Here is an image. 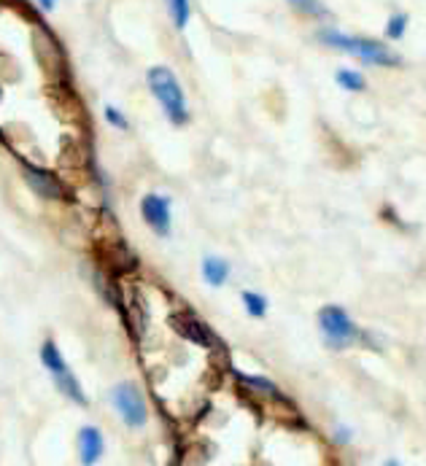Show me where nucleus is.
Returning a JSON list of instances; mask_svg holds the SVG:
<instances>
[{
  "label": "nucleus",
  "mask_w": 426,
  "mask_h": 466,
  "mask_svg": "<svg viewBox=\"0 0 426 466\" xmlns=\"http://www.w3.org/2000/svg\"><path fill=\"white\" fill-rule=\"evenodd\" d=\"M146 81H149V89H152V95H155L163 116L173 127H187L192 121V113H189V105H187L184 87H181L179 76L173 73V68L155 65V68H149Z\"/></svg>",
  "instance_id": "f257e3e1"
},
{
  "label": "nucleus",
  "mask_w": 426,
  "mask_h": 466,
  "mask_svg": "<svg viewBox=\"0 0 426 466\" xmlns=\"http://www.w3.org/2000/svg\"><path fill=\"white\" fill-rule=\"evenodd\" d=\"M319 41L332 46V49H338V52H348L351 57L362 60L364 65H375V68H394V65H399V57L391 49H386L380 41H372V38L346 36L340 30H322Z\"/></svg>",
  "instance_id": "f03ea898"
},
{
  "label": "nucleus",
  "mask_w": 426,
  "mask_h": 466,
  "mask_svg": "<svg viewBox=\"0 0 426 466\" xmlns=\"http://www.w3.org/2000/svg\"><path fill=\"white\" fill-rule=\"evenodd\" d=\"M41 364H44V370L49 372L54 388H57L65 399H71V402L79 404V407H89V396H87V391L81 388V380H79L76 372L68 367V362H65V356H63V351H60V345H57L54 340H46V343L41 345Z\"/></svg>",
  "instance_id": "7ed1b4c3"
},
{
  "label": "nucleus",
  "mask_w": 426,
  "mask_h": 466,
  "mask_svg": "<svg viewBox=\"0 0 426 466\" xmlns=\"http://www.w3.org/2000/svg\"><path fill=\"white\" fill-rule=\"evenodd\" d=\"M319 329L324 335V343L335 351H343L362 337L359 327L351 321V316L340 304H327L319 310Z\"/></svg>",
  "instance_id": "20e7f679"
},
{
  "label": "nucleus",
  "mask_w": 426,
  "mask_h": 466,
  "mask_svg": "<svg viewBox=\"0 0 426 466\" xmlns=\"http://www.w3.org/2000/svg\"><path fill=\"white\" fill-rule=\"evenodd\" d=\"M111 404L116 410V415L121 418V423L127 429H144L149 420V407L146 399L140 394V388L135 383H116L111 388Z\"/></svg>",
  "instance_id": "39448f33"
},
{
  "label": "nucleus",
  "mask_w": 426,
  "mask_h": 466,
  "mask_svg": "<svg viewBox=\"0 0 426 466\" xmlns=\"http://www.w3.org/2000/svg\"><path fill=\"white\" fill-rule=\"evenodd\" d=\"M140 219L157 235L168 237L173 232V203L160 192H146L140 197Z\"/></svg>",
  "instance_id": "423d86ee"
},
{
  "label": "nucleus",
  "mask_w": 426,
  "mask_h": 466,
  "mask_svg": "<svg viewBox=\"0 0 426 466\" xmlns=\"http://www.w3.org/2000/svg\"><path fill=\"white\" fill-rule=\"evenodd\" d=\"M22 176H25V181L30 184V189H33L38 197H44V200L63 203V200L71 197V195H68V187H65V184L52 173V171H46V168H38V165L22 162Z\"/></svg>",
  "instance_id": "0eeeda50"
},
{
  "label": "nucleus",
  "mask_w": 426,
  "mask_h": 466,
  "mask_svg": "<svg viewBox=\"0 0 426 466\" xmlns=\"http://www.w3.org/2000/svg\"><path fill=\"white\" fill-rule=\"evenodd\" d=\"M171 324H173V329L181 337H187V340H192V343H197L203 348H213L216 345V335L195 313H176V316H171Z\"/></svg>",
  "instance_id": "6e6552de"
},
{
  "label": "nucleus",
  "mask_w": 426,
  "mask_h": 466,
  "mask_svg": "<svg viewBox=\"0 0 426 466\" xmlns=\"http://www.w3.org/2000/svg\"><path fill=\"white\" fill-rule=\"evenodd\" d=\"M79 461L81 466H95L105 453V439L97 426H81L79 429Z\"/></svg>",
  "instance_id": "1a4fd4ad"
},
{
  "label": "nucleus",
  "mask_w": 426,
  "mask_h": 466,
  "mask_svg": "<svg viewBox=\"0 0 426 466\" xmlns=\"http://www.w3.org/2000/svg\"><path fill=\"white\" fill-rule=\"evenodd\" d=\"M230 262L224 256H203V264H200V275L203 280L211 286V288H221L227 280H230Z\"/></svg>",
  "instance_id": "9d476101"
},
{
  "label": "nucleus",
  "mask_w": 426,
  "mask_h": 466,
  "mask_svg": "<svg viewBox=\"0 0 426 466\" xmlns=\"http://www.w3.org/2000/svg\"><path fill=\"white\" fill-rule=\"evenodd\" d=\"M235 378L246 386V388H251V391H256V394H264V396H270V399H278V402H289L287 396H283L280 391H278V386L272 383V380H267V378H256V375H243V372H235Z\"/></svg>",
  "instance_id": "9b49d317"
},
{
  "label": "nucleus",
  "mask_w": 426,
  "mask_h": 466,
  "mask_svg": "<svg viewBox=\"0 0 426 466\" xmlns=\"http://www.w3.org/2000/svg\"><path fill=\"white\" fill-rule=\"evenodd\" d=\"M240 302H243V310L251 316V319H264L267 316V296L259 294V291H243L240 294Z\"/></svg>",
  "instance_id": "f8f14e48"
},
{
  "label": "nucleus",
  "mask_w": 426,
  "mask_h": 466,
  "mask_svg": "<svg viewBox=\"0 0 426 466\" xmlns=\"http://www.w3.org/2000/svg\"><path fill=\"white\" fill-rule=\"evenodd\" d=\"M168 4V14H171V22L176 30H187L189 25V17H192V4L189 0H165Z\"/></svg>",
  "instance_id": "ddd939ff"
},
{
  "label": "nucleus",
  "mask_w": 426,
  "mask_h": 466,
  "mask_svg": "<svg viewBox=\"0 0 426 466\" xmlns=\"http://www.w3.org/2000/svg\"><path fill=\"white\" fill-rule=\"evenodd\" d=\"M335 81H338L346 92H364V87H367L364 76L356 73V71H348V68H340V71L335 73Z\"/></svg>",
  "instance_id": "4468645a"
},
{
  "label": "nucleus",
  "mask_w": 426,
  "mask_h": 466,
  "mask_svg": "<svg viewBox=\"0 0 426 466\" xmlns=\"http://www.w3.org/2000/svg\"><path fill=\"white\" fill-rule=\"evenodd\" d=\"M103 119L108 121V127H113V129H119V132H127V129H129V119H127V113H124L121 108L111 105V103L103 108Z\"/></svg>",
  "instance_id": "2eb2a0df"
},
{
  "label": "nucleus",
  "mask_w": 426,
  "mask_h": 466,
  "mask_svg": "<svg viewBox=\"0 0 426 466\" xmlns=\"http://www.w3.org/2000/svg\"><path fill=\"white\" fill-rule=\"evenodd\" d=\"M289 6L297 14H305V17H324L327 14V9L322 6V0H289Z\"/></svg>",
  "instance_id": "dca6fc26"
},
{
  "label": "nucleus",
  "mask_w": 426,
  "mask_h": 466,
  "mask_svg": "<svg viewBox=\"0 0 426 466\" xmlns=\"http://www.w3.org/2000/svg\"><path fill=\"white\" fill-rule=\"evenodd\" d=\"M407 14H391V20H388V25H386V36L391 38V41H399V38H405V30H407Z\"/></svg>",
  "instance_id": "f3484780"
},
{
  "label": "nucleus",
  "mask_w": 426,
  "mask_h": 466,
  "mask_svg": "<svg viewBox=\"0 0 426 466\" xmlns=\"http://www.w3.org/2000/svg\"><path fill=\"white\" fill-rule=\"evenodd\" d=\"M38 6H41L44 12H54V6H57V0H38Z\"/></svg>",
  "instance_id": "a211bd4d"
},
{
  "label": "nucleus",
  "mask_w": 426,
  "mask_h": 466,
  "mask_svg": "<svg viewBox=\"0 0 426 466\" xmlns=\"http://www.w3.org/2000/svg\"><path fill=\"white\" fill-rule=\"evenodd\" d=\"M383 466H402V463H399V461H386Z\"/></svg>",
  "instance_id": "6ab92c4d"
}]
</instances>
